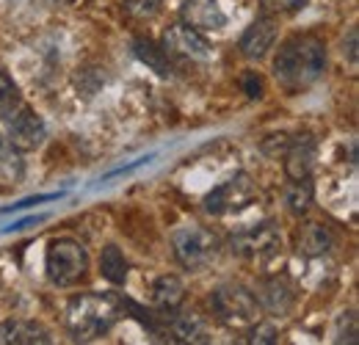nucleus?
<instances>
[{"instance_id":"obj_3","label":"nucleus","mask_w":359,"mask_h":345,"mask_svg":"<svg viewBox=\"0 0 359 345\" xmlns=\"http://www.w3.org/2000/svg\"><path fill=\"white\" fill-rule=\"evenodd\" d=\"M47 279L58 288H69L75 282H81L89 271V255L86 249L72 241V238H55L47 243V257H45Z\"/></svg>"},{"instance_id":"obj_4","label":"nucleus","mask_w":359,"mask_h":345,"mask_svg":"<svg viewBox=\"0 0 359 345\" xmlns=\"http://www.w3.org/2000/svg\"><path fill=\"white\" fill-rule=\"evenodd\" d=\"M213 315L232 329H252L260 318L257 296L243 285H222L210 296Z\"/></svg>"},{"instance_id":"obj_29","label":"nucleus","mask_w":359,"mask_h":345,"mask_svg":"<svg viewBox=\"0 0 359 345\" xmlns=\"http://www.w3.org/2000/svg\"><path fill=\"white\" fill-rule=\"evenodd\" d=\"M39 221H45V218H42V216H28V218H22V221H17V224H8V226H6V232H17V229L31 226V224H39Z\"/></svg>"},{"instance_id":"obj_7","label":"nucleus","mask_w":359,"mask_h":345,"mask_svg":"<svg viewBox=\"0 0 359 345\" xmlns=\"http://www.w3.org/2000/svg\"><path fill=\"white\" fill-rule=\"evenodd\" d=\"M255 182L246 177V174H232L226 182H222L219 188H213L208 196H205V210L210 216H226V213H238L243 210L246 205H252L255 199Z\"/></svg>"},{"instance_id":"obj_23","label":"nucleus","mask_w":359,"mask_h":345,"mask_svg":"<svg viewBox=\"0 0 359 345\" xmlns=\"http://www.w3.org/2000/svg\"><path fill=\"white\" fill-rule=\"evenodd\" d=\"M161 6H163V0H125L128 14L135 17V20H149V17H155V14L161 11Z\"/></svg>"},{"instance_id":"obj_22","label":"nucleus","mask_w":359,"mask_h":345,"mask_svg":"<svg viewBox=\"0 0 359 345\" xmlns=\"http://www.w3.org/2000/svg\"><path fill=\"white\" fill-rule=\"evenodd\" d=\"M307 6V0H260V14L282 17V14H296Z\"/></svg>"},{"instance_id":"obj_15","label":"nucleus","mask_w":359,"mask_h":345,"mask_svg":"<svg viewBox=\"0 0 359 345\" xmlns=\"http://www.w3.org/2000/svg\"><path fill=\"white\" fill-rule=\"evenodd\" d=\"M334 246V235L323 226V224H304L302 229H299V235H296V249H299V255H304V257H320V255H326L329 249Z\"/></svg>"},{"instance_id":"obj_19","label":"nucleus","mask_w":359,"mask_h":345,"mask_svg":"<svg viewBox=\"0 0 359 345\" xmlns=\"http://www.w3.org/2000/svg\"><path fill=\"white\" fill-rule=\"evenodd\" d=\"M22 172H25L22 152H20L8 138L0 135V182L11 185V182H17V180L22 177Z\"/></svg>"},{"instance_id":"obj_24","label":"nucleus","mask_w":359,"mask_h":345,"mask_svg":"<svg viewBox=\"0 0 359 345\" xmlns=\"http://www.w3.org/2000/svg\"><path fill=\"white\" fill-rule=\"evenodd\" d=\"M334 345H359L357 315H354V312H348V326H340V329H337V337H334Z\"/></svg>"},{"instance_id":"obj_25","label":"nucleus","mask_w":359,"mask_h":345,"mask_svg":"<svg viewBox=\"0 0 359 345\" xmlns=\"http://www.w3.org/2000/svg\"><path fill=\"white\" fill-rule=\"evenodd\" d=\"M359 28L357 25H351L348 28V39H343V55L348 58V64L351 67H357L359 64Z\"/></svg>"},{"instance_id":"obj_10","label":"nucleus","mask_w":359,"mask_h":345,"mask_svg":"<svg viewBox=\"0 0 359 345\" xmlns=\"http://www.w3.org/2000/svg\"><path fill=\"white\" fill-rule=\"evenodd\" d=\"M163 50L172 55H182V58H208L210 55V44L202 36V31H196L185 22H175L166 28Z\"/></svg>"},{"instance_id":"obj_21","label":"nucleus","mask_w":359,"mask_h":345,"mask_svg":"<svg viewBox=\"0 0 359 345\" xmlns=\"http://www.w3.org/2000/svg\"><path fill=\"white\" fill-rule=\"evenodd\" d=\"M22 105H25V100L14 83V78L6 69H0V122H8Z\"/></svg>"},{"instance_id":"obj_8","label":"nucleus","mask_w":359,"mask_h":345,"mask_svg":"<svg viewBox=\"0 0 359 345\" xmlns=\"http://www.w3.org/2000/svg\"><path fill=\"white\" fill-rule=\"evenodd\" d=\"M285 172L290 180H310L315 169V155H318V141L310 133H299L293 138H287L285 147Z\"/></svg>"},{"instance_id":"obj_5","label":"nucleus","mask_w":359,"mask_h":345,"mask_svg":"<svg viewBox=\"0 0 359 345\" xmlns=\"http://www.w3.org/2000/svg\"><path fill=\"white\" fill-rule=\"evenodd\" d=\"M172 246H175L180 265H185L188 271H199L219 255L222 238L208 226H185V229L175 232Z\"/></svg>"},{"instance_id":"obj_17","label":"nucleus","mask_w":359,"mask_h":345,"mask_svg":"<svg viewBox=\"0 0 359 345\" xmlns=\"http://www.w3.org/2000/svg\"><path fill=\"white\" fill-rule=\"evenodd\" d=\"M133 55L141 64H147L155 75H161V78H169L172 75V58L163 50V44H155L152 39L138 36V39H133Z\"/></svg>"},{"instance_id":"obj_1","label":"nucleus","mask_w":359,"mask_h":345,"mask_svg":"<svg viewBox=\"0 0 359 345\" xmlns=\"http://www.w3.org/2000/svg\"><path fill=\"white\" fill-rule=\"evenodd\" d=\"M326 72V47L313 34L290 36L273 58V75L290 94L310 88Z\"/></svg>"},{"instance_id":"obj_31","label":"nucleus","mask_w":359,"mask_h":345,"mask_svg":"<svg viewBox=\"0 0 359 345\" xmlns=\"http://www.w3.org/2000/svg\"><path fill=\"white\" fill-rule=\"evenodd\" d=\"M53 3H58V6H78V3H83V0H53Z\"/></svg>"},{"instance_id":"obj_30","label":"nucleus","mask_w":359,"mask_h":345,"mask_svg":"<svg viewBox=\"0 0 359 345\" xmlns=\"http://www.w3.org/2000/svg\"><path fill=\"white\" fill-rule=\"evenodd\" d=\"M202 345H238V343H232V340H216V337L210 334V337H208V340H205Z\"/></svg>"},{"instance_id":"obj_13","label":"nucleus","mask_w":359,"mask_h":345,"mask_svg":"<svg viewBox=\"0 0 359 345\" xmlns=\"http://www.w3.org/2000/svg\"><path fill=\"white\" fill-rule=\"evenodd\" d=\"M260 309H269L273 315H287L296 304V293L290 288V282L285 276H271L263 282V288L255 293Z\"/></svg>"},{"instance_id":"obj_16","label":"nucleus","mask_w":359,"mask_h":345,"mask_svg":"<svg viewBox=\"0 0 359 345\" xmlns=\"http://www.w3.org/2000/svg\"><path fill=\"white\" fill-rule=\"evenodd\" d=\"M152 302L158 306V312H177L185 302V285L175 273H163L155 279L152 285Z\"/></svg>"},{"instance_id":"obj_2","label":"nucleus","mask_w":359,"mask_h":345,"mask_svg":"<svg viewBox=\"0 0 359 345\" xmlns=\"http://www.w3.org/2000/svg\"><path fill=\"white\" fill-rule=\"evenodd\" d=\"M122 318V302L114 296L81 293L67 304V332L75 343L86 345L100 340Z\"/></svg>"},{"instance_id":"obj_26","label":"nucleus","mask_w":359,"mask_h":345,"mask_svg":"<svg viewBox=\"0 0 359 345\" xmlns=\"http://www.w3.org/2000/svg\"><path fill=\"white\" fill-rule=\"evenodd\" d=\"M64 194H45V196H28V199H22V202H14V205H8L3 213H14V210H25V208H34V205H45V202H53V199H61Z\"/></svg>"},{"instance_id":"obj_27","label":"nucleus","mask_w":359,"mask_h":345,"mask_svg":"<svg viewBox=\"0 0 359 345\" xmlns=\"http://www.w3.org/2000/svg\"><path fill=\"white\" fill-rule=\"evenodd\" d=\"M249 345H276V334L271 326H252V337H249Z\"/></svg>"},{"instance_id":"obj_28","label":"nucleus","mask_w":359,"mask_h":345,"mask_svg":"<svg viewBox=\"0 0 359 345\" xmlns=\"http://www.w3.org/2000/svg\"><path fill=\"white\" fill-rule=\"evenodd\" d=\"M241 86L246 91V97H260V94H263V78H260L257 72H246V75L241 78Z\"/></svg>"},{"instance_id":"obj_14","label":"nucleus","mask_w":359,"mask_h":345,"mask_svg":"<svg viewBox=\"0 0 359 345\" xmlns=\"http://www.w3.org/2000/svg\"><path fill=\"white\" fill-rule=\"evenodd\" d=\"M0 345H53L50 334L39 323L31 320H3L0 323Z\"/></svg>"},{"instance_id":"obj_6","label":"nucleus","mask_w":359,"mask_h":345,"mask_svg":"<svg viewBox=\"0 0 359 345\" xmlns=\"http://www.w3.org/2000/svg\"><path fill=\"white\" fill-rule=\"evenodd\" d=\"M229 249L241 259L269 262L282 249V232H279V226L273 221H263L260 226H252V229H243V232L232 235Z\"/></svg>"},{"instance_id":"obj_18","label":"nucleus","mask_w":359,"mask_h":345,"mask_svg":"<svg viewBox=\"0 0 359 345\" xmlns=\"http://www.w3.org/2000/svg\"><path fill=\"white\" fill-rule=\"evenodd\" d=\"M100 273L111 282V285H125L128 273H130V262L122 255V249L116 243H108L100 255Z\"/></svg>"},{"instance_id":"obj_12","label":"nucleus","mask_w":359,"mask_h":345,"mask_svg":"<svg viewBox=\"0 0 359 345\" xmlns=\"http://www.w3.org/2000/svg\"><path fill=\"white\" fill-rule=\"evenodd\" d=\"M180 17L185 25H191L196 31H219L226 22L219 0H185L180 6Z\"/></svg>"},{"instance_id":"obj_20","label":"nucleus","mask_w":359,"mask_h":345,"mask_svg":"<svg viewBox=\"0 0 359 345\" xmlns=\"http://www.w3.org/2000/svg\"><path fill=\"white\" fill-rule=\"evenodd\" d=\"M285 205L293 216H307L313 208V180H290L285 188Z\"/></svg>"},{"instance_id":"obj_9","label":"nucleus","mask_w":359,"mask_h":345,"mask_svg":"<svg viewBox=\"0 0 359 345\" xmlns=\"http://www.w3.org/2000/svg\"><path fill=\"white\" fill-rule=\"evenodd\" d=\"M8 141L20 149V152H28V149H36V147H42V141H45V122L28 108V105H22L8 122Z\"/></svg>"},{"instance_id":"obj_11","label":"nucleus","mask_w":359,"mask_h":345,"mask_svg":"<svg viewBox=\"0 0 359 345\" xmlns=\"http://www.w3.org/2000/svg\"><path fill=\"white\" fill-rule=\"evenodd\" d=\"M276 36H279V22H276V17L260 14V17L241 34L238 47H241V53H243L249 61H260L271 47H273Z\"/></svg>"}]
</instances>
